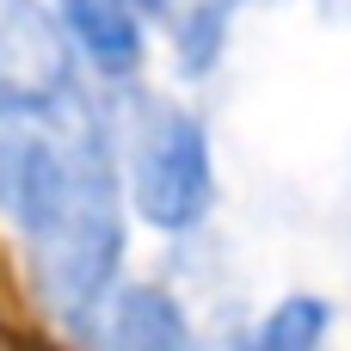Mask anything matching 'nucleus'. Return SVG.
Instances as JSON below:
<instances>
[{"instance_id":"nucleus-8","label":"nucleus","mask_w":351,"mask_h":351,"mask_svg":"<svg viewBox=\"0 0 351 351\" xmlns=\"http://www.w3.org/2000/svg\"><path fill=\"white\" fill-rule=\"evenodd\" d=\"M136 12H154V19H173L179 0H136Z\"/></svg>"},{"instance_id":"nucleus-2","label":"nucleus","mask_w":351,"mask_h":351,"mask_svg":"<svg viewBox=\"0 0 351 351\" xmlns=\"http://www.w3.org/2000/svg\"><path fill=\"white\" fill-rule=\"evenodd\" d=\"M130 197L142 222L179 234L210 210V142L179 105H154L130 142Z\"/></svg>"},{"instance_id":"nucleus-5","label":"nucleus","mask_w":351,"mask_h":351,"mask_svg":"<svg viewBox=\"0 0 351 351\" xmlns=\"http://www.w3.org/2000/svg\"><path fill=\"white\" fill-rule=\"evenodd\" d=\"M68 37L105 68V74H136L142 62V19L136 0H56Z\"/></svg>"},{"instance_id":"nucleus-3","label":"nucleus","mask_w":351,"mask_h":351,"mask_svg":"<svg viewBox=\"0 0 351 351\" xmlns=\"http://www.w3.org/2000/svg\"><path fill=\"white\" fill-rule=\"evenodd\" d=\"M74 105V56L37 0H0V117H49Z\"/></svg>"},{"instance_id":"nucleus-9","label":"nucleus","mask_w":351,"mask_h":351,"mask_svg":"<svg viewBox=\"0 0 351 351\" xmlns=\"http://www.w3.org/2000/svg\"><path fill=\"white\" fill-rule=\"evenodd\" d=\"M327 12H339V19H351V0H321Z\"/></svg>"},{"instance_id":"nucleus-1","label":"nucleus","mask_w":351,"mask_h":351,"mask_svg":"<svg viewBox=\"0 0 351 351\" xmlns=\"http://www.w3.org/2000/svg\"><path fill=\"white\" fill-rule=\"evenodd\" d=\"M49 290L62 296L68 315L93 308L105 278L117 271L123 253V210H117V179H111V154L99 142L93 123H74V136H62V191L49 204V216L31 234Z\"/></svg>"},{"instance_id":"nucleus-10","label":"nucleus","mask_w":351,"mask_h":351,"mask_svg":"<svg viewBox=\"0 0 351 351\" xmlns=\"http://www.w3.org/2000/svg\"><path fill=\"white\" fill-rule=\"evenodd\" d=\"M216 6H234V0H216Z\"/></svg>"},{"instance_id":"nucleus-7","label":"nucleus","mask_w":351,"mask_h":351,"mask_svg":"<svg viewBox=\"0 0 351 351\" xmlns=\"http://www.w3.org/2000/svg\"><path fill=\"white\" fill-rule=\"evenodd\" d=\"M321 333H327V302L290 296V302H278V308L265 315L253 351H321Z\"/></svg>"},{"instance_id":"nucleus-6","label":"nucleus","mask_w":351,"mask_h":351,"mask_svg":"<svg viewBox=\"0 0 351 351\" xmlns=\"http://www.w3.org/2000/svg\"><path fill=\"white\" fill-rule=\"evenodd\" d=\"M105 351H191L185 315L160 290H123L105 315Z\"/></svg>"},{"instance_id":"nucleus-4","label":"nucleus","mask_w":351,"mask_h":351,"mask_svg":"<svg viewBox=\"0 0 351 351\" xmlns=\"http://www.w3.org/2000/svg\"><path fill=\"white\" fill-rule=\"evenodd\" d=\"M56 191H62V142L0 123V216H12L25 234H37Z\"/></svg>"}]
</instances>
